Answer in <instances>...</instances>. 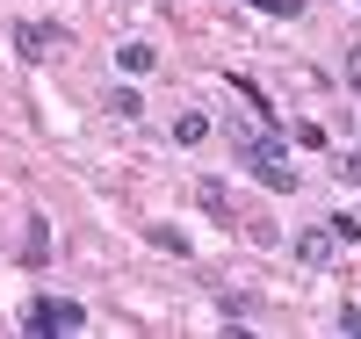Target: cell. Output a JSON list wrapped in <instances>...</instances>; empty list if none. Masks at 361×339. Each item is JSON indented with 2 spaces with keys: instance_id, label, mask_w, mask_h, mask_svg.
<instances>
[{
  "instance_id": "obj_1",
  "label": "cell",
  "mask_w": 361,
  "mask_h": 339,
  "mask_svg": "<svg viewBox=\"0 0 361 339\" xmlns=\"http://www.w3.org/2000/svg\"><path fill=\"white\" fill-rule=\"evenodd\" d=\"M231 159L246 166L267 195H296L304 180H296V166H289V123H260V130H238L231 137Z\"/></svg>"
},
{
  "instance_id": "obj_2",
  "label": "cell",
  "mask_w": 361,
  "mask_h": 339,
  "mask_svg": "<svg viewBox=\"0 0 361 339\" xmlns=\"http://www.w3.org/2000/svg\"><path fill=\"white\" fill-rule=\"evenodd\" d=\"M22 325L29 332H87V303L80 296H29Z\"/></svg>"
},
{
  "instance_id": "obj_3",
  "label": "cell",
  "mask_w": 361,
  "mask_h": 339,
  "mask_svg": "<svg viewBox=\"0 0 361 339\" xmlns=\"http://www.w3.org/2000/svg\"><path fill=\"white\" fill-rule=\"evenodd\" d=\"M44 260H51V217L29 209V224H22V267H44Z\"/></svg>"
},
{
  "instance_id": "obj_4",
  "label": "cell",
  "mask_w": 361,
  "mask_h": 339,
  "mask_svg": "<svg viewBox=\"0 0 361 339\" xmlns=\"http://www.w3.org/2000/svg\"><path fill=\"white\" fill-rule=\"evenodd\" d=\"M333 253H340V238L325 231V224H304V231H296V260H304V267H325Z\"/></svg>"
},
{
  "instance_id": "obj_5",
  "label": "cell",
  "mask_w": 361,
  "mask_h": 339,
  "mask_svg": "<svg viewBox=\"0 0 361 339\" xmlns=\"http://www.w3.org/2000/svg\"><path fill=\"white\" fill-rule=\"evenodd\" d=\"M152 66H159V51L145 44V37H130V44H116V73H123V80H145Z\"/></svg>"
},
{
  "instance_id": "obj_6",
  "label": "cell",
  "mask_w": 361,
  "mask_h": 339,
  "mask_svg": "<svg viewBox=\"0 0 361 339\" xmlns=\"http://www.w3.org/2000/svg\"><path fill=\"white\" fill-rule=\"evenodd\" d=\"M145 245H152V253H173V260H188V253H195V238L180 231V224H152V231H145Z\"/></svg>"
},
{
  "instance_id": "obj_7",
  "label": "cell",
  "mask_w": 361,
  "mask_h": 339,
  "mask_svg": "<svg viewBox=\"0 0 361 339\" xmlns=\"http://www.w3.org/2000/svg\"><path fill=\"white\" fill-rule=\"evenodd\" d=\"M51 37H58V29H44V22H15V51L29 58V66H37V58L51 51Z\"/></svg>"
},
{
  "instance_id": "obj_8",
  "label": "cell",
  "mask_w": 361,
  "mask_h": 339,
  "mask_svg": "<svg viewBox=\"0 0 361 339\" xmlns=\"http://www.w3.org/2000/svg\"><path fill=\"white\" fill-rule=\"evenodd\" d=\"M195 195H202V217H209V224H231V195H224V180H202Z\"/></svg>"
},
{
  "instance_id": "obj_9",
  "label": "cell",
  "mask_w": 361,
  "mask_h": 339,
  "mask_svg": "<svg viewBox=\"0 0 361 339\" xmlns=\"http://www.w3.org/2000/svg\"><path fill=\"white\" fill-rule=\"evenodd\" d=\"M109 116H116V123H137V116H145L137 87H109Z\"/></svg>"
},
{
  "instance_id": "obj_10",
  "label": "cell",
  "mask_w": 361,
  "mask_h": 339,
  "mask_svg": "<svg viewBox=\"0 0 361 339\" xmlns=\"http://www.w3.org/2000/svg\"><path fill=\"white\" fill-rule=\"evenodd\" d=\"M202 137H209V116H195V109L173 116V144H202Z\"/></svg>"
},
{
  "instance_id": "obj_11",
  "label": "cell",
  "mask_w": 361,
  "mask_h": 339,
  "mask_svg": "<svg viewBox=\"0 0 361 339\" xmlns=\"http://www.w3.org/2000/svg\"><path fill=\"white\" fill-rule=\"evenodd\" d=\"M246 8L267 15V22H296V15H304V0H246Z\"/></svg>"
},
{
  "instance_id": "obj_12",
  "label": "cell",
  "mask_w": 361,
  "mask_h": 339,
  "mask_svg": "<svg viewBox=\"0 0 361 339\" xmlns=\"http://www.w3.org/2000/svg\"><path fill=\"white\" fill-rule=\"evenodd\" d=\"M246 311H253V296H238V289L217 296V318H224V325H246Z\"/></svg>"
},
{
  "instance_id": "obj_13",
  "label": "cell",
  "mask_w": 361,
  "mask_h": 339,
  "mask_svg": "<svg viewBox=\"0 0 361 339\" xmlns=\"http://www.w3.org/2000/svg\"><path fill=\"white\" fill-rule=\"evenodd\" d=\"M325 231H333L340 245H361V217H347V209H333V217H325Z\"/></svg>"
},
{
  "instance_id": "obj_14",
  "label": "cell",
  "mask_w": 361,
  "mask_h": 339,
  "mask_svg": "<svg viewBox=\"0 0 361 339\" xmlns=\"http://www.w3.org/2000/svg\"><path fill=\"white\" fill-rule=\"evenodd\" d=\"M333 332H347V339H361V303H340V311H333Z\"/></svg>"
},
{
  "instance_id": "obj_15",
  "label": "cell",
  "mask_w": 361,
  "mask_h": 339,
  "mask_svg": "<svg viewBox=\"0 0 361 339\" xmlns=\"http://www.w3.org/2000/svg\"><path fill=\"white\" fill-rule=\"evenodd\" d=\"M296 144H311V152H325L333 137H325V123H296Z\"/></svg>"
},
{
  "instance_id": "obj_16",
  "label": "cell",
  "mask_w": 361,
  "mask_h": 339,
  "mask_svg": "<svg viewBox=\"0 0 361 339\" xmlns=\"http://www.w3.org/2000/svg\"><path fill=\"white\" fill-rule=\"evenodd\" d=\"M340 180H361V144H347V152H340Z\"/></svg>"
},
{
  "instance_id": "obj_17",
  "label": "cell",
  "mask_w": 361,
  "mask_h": 339,
  "mask_svg": "<svg viewBox=\"0 0 361 339\" xmlns=\"http://www.w3.org/2000/svg\"><path fill=\"white\" fill-rule=\"evenodd\" d=\"M347 87H354V94H361V44L347 51Z\"/></svg>"
}]
</instances>
